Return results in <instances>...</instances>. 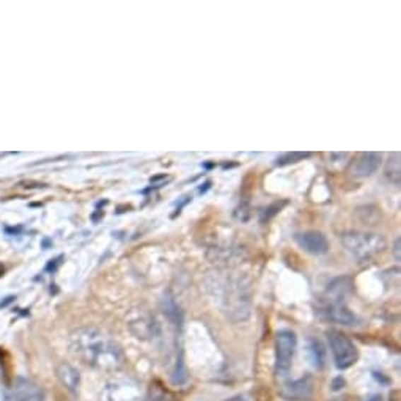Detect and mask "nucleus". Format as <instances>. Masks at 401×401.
Masks as SVG:
<instances>
[{
	"mask_svg": "<svg viewBox=\"0 0 401 401\" xmlns=\"http://www.w3.org/2000/svg\"><path fill=\"white\" fill-rule=\"evenodd\" d=\"M73 354L90 367L112 371L123 365V351L107 334L96 327H81L69 337Z\"/></svg>",
	"mask_w": 401,
	"mask_h": 401,
	"instance_id": "1",
	"label": "nucleus"
},
{
	"mask_svg": "<svg viewBox=\"0 0 401 401\" xmlns=\"http://www.w3.org/2000/svg\"><path fill=\"white\" fill-rule=\"evenodd\" d=\"M342 243L357 262H368L385 249L384 236L373 231H347Z\"/></svg>",
	"mask_w": 401,
	"mask_h": 401,
	"instance_id": "2",
	"label": "nucleus"
},
{
	"mask_svg": "<svg viewBox=\"0 0 401 401\" xmlns=\"http://www.w3.org/2000/svg\"><path fill=\"white\" fill-rule=\"evenodd\" d=\"M327 340L330 351H332L337 368L347 370L349 367H353L359 357V351L356 344L351 342L347 335L339 332V330H329Z\"/></svg>",
	"mask_w": 401,
	"mask_h": 401,
	"instance_id": "3",
	"label": "nucleus"
},
{
	"mask_svg": "<svg viewBox=\"0 0 401 401\" xmlns=\"http://www.w3.org/2000/svg\"><path fill=\"white\" fill-rule=\"evenodd\" d=\"M298 339L291 330H279L276 335V370L277 375L285 376L291 368Z\"/></svg>",
	"mask_w": 401,
	"mask_h": 401,
	"instance_id": "4",
	"label": "nucleus"
},
{
	"mask_svg": "<svg viewBox=\"0 0 401 401\" xmlns=\"http://www.w3.org/2000/svg\"><path fill=\"white\" fill-rule=\"evenodd\" d=\"M46 393L30 379L16 378L6 387L2 401H45Z\"/></svg>",
	"mask_w": 401,
	"mask_h": 401,
	"instance_id": "5",
	"label": "nucleus"
},
{
	"mask_svg": "<svg viewBox=\"0 0 401 401\" xmlns=\"http://www.w3.org/2000/svg\"><path fill=\"white\" fill-rule=\"evenodd\" d=\"M379 165H381V154L361 153L354 159V163L351 164L349 172L353 177L365 178V177H371V175L378 170Z\"/></svg>",
	"mask_w": 401,
	"mask_h": 401,
	"instance_id": "6",
	"label": "nucleus"
},
{
	"mask_svg": "<svg viewBox=\"0 0 401 401\" xmlns=\"http://www.w3.org/2000/svg\"><path fill=\"white\" fill-rule=\"evenodd\" d=\"M294 238H296L299 248L312 253V255H322V253L329 250V243L326 236L318 233V231H304V233H298Z\"/></svg>",
	"mask_w": 401,
	"mask_h": 401,
	"instance_id": "7",
	"label": "nucleus"
},
{
	"mask_svg": "<svg viewBox=\"0 0 401 401\" xmlns=\"http://www.w3.org/2000/svg\"><path fill=\"white\" fill-rule=\"evenodd\" d=\"M322 318L342 326H354L357 322L356 315L344 304H326L321 308Z\"/></svg>",
	"mask_w": 401,
	"mask_h": 401,
	"instance_id": "8",
	"label": "nucleus"
},
{
	"mask_svg": "<svg viewBox=\"0 0 401 401\" xmlns=\"http://www.w3.org/2000/svg\"><path fill=\"white\" fill-rule=\"evenodd\" d=\"M57 376L60 379V383L66 387L68 390L76 392L79 389V384H81V375L79 371H77L73 365L69 364H60L59 368H57Z\"/></svg>",
	"mask_w": 401,
	"mask_h": 401,
	"instance_id": "9",
	"label": "nucleus"
},
{
	"mask_svg": "<svg viewBox=\"0 0 401 401\" xmlns=\"http://www.w3.org/2000/svg\"><path fill=\"white\" fill-rule=\"evenodd\" d=\"M384 175L392 185L400 186L401 181V161H400V153H393L389 156V161L385 163L384 167Z\"/></svg>",
	"mask_w": 401,
	"mask_h": 401,
	"instance_id": "10",
	"label": "nucleus"
},
{
	"mask_svg": "<svg viewBox=\"0 0 401 401\" xmlns=\"http://www.w3.org/2000/svg\"><path fill=\"white\" fill-rule=\"evenodd\" d=\"M312 390V385L310 383L307 381V379H301L298 383H293L286 387V393L285 397L288 400H293V401H298V400H304L308 397V393Z\"/></svg>",
	"mask_w": 401,
	"mask_h": 401,
	"instance_id": "11",
	"label": "nucleus"
},
{
	"mask_svg": "<svg viewBox=\"0 0 401 401\" xmlns=\"http://www.w3.org/2000/svg\"><path fill=\"white\" fill-rule=\"evenodd\" d=\"M310 156H312V153H299V151L286 153V154H282V156H280V158H277L276 165L284 167V165L296 164V163H301V161H304V159L310 158Z\"/></svg>",
	"mask_w": 401,
	"mask_h": 401,
	"instance_id": "12",
	"label": "nucleus"
},
{
	"mask_svg": "<svg viewBox=\"0 0 401 401\" xmlns=\"http://www.w3.org/2000/svg\"><path fill=\"white\" fill-rule=\"evenodd\" d=\"M308 353L312 356V364L316 368H321L325 365V349H322L321 343L318 340H310V347H308Z\"/></svg>",
	"mask_w": 401,
	"mask_h": 401,
	"instance_id": "13",
	"label": "nucleus"
},
{
	"mask_svg": "<svg viewBox=\"0 0 401 401\" xmlns=\"http://www.w3.org/2000/svg\"><path fill=\"white\" fill-rule=\"evenodd\" d=\"M393 253H395V260L400 262V239L395 241V249H393Z\"/></svg>",
	"mask_w": 401,
	"mask_h": 401,
	"instance_id": "14",
	"label": "nucleus"
},
{
	"mask_svg": "<svg viewBox=\"0 0 401 401\" xmlns=\"http://www.w3.org/2000/svg\"><path fill=\"white\" fill-rule=\"evenodd\" d=\"M225 401H245V398L243 395H235V397H231V398L225 400Z\"/></svg>",
	"mask_w": 401,
	"mask_h": 401,
	"instance_id": "15",
	"label": "nucleus"
},
{
	"mask_svg": "<svg viewBox=\"0 0 401 401\" xmlns=\"http://www.w3.org/2000/svg\"><path fill=\"white\" fill-rule=\"evenodd\" d=\"M370 401H383V398L381 397H375V398H371Z\"/></svg>",
	"mask_w": 401,
	"mask_h": 401,
	"instance_id": "16",
	"label": "nucleus"
},
{
	"mask_svg": "<svg viewBox=\"0 0 401 401\" xmlns=\"http://www.w3.org/2000/svg\"><path fill=\"white\" fill-rule=\"evenodd\" d=\"M334 401H340V400H334Z\"/></svg>",
	"mask_w": 401,
	"mask_h": 401,
	"instance_id": "17",
	"label": "nucleus"
}]
</instances>
